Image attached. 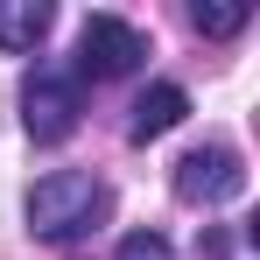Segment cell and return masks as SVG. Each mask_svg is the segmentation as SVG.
<instances>
[{"mask_svg":"<svg viewBox=\"0 0 260 260\" xmlns=\"http://www.w3.org/2000/svg\"><path fill=\"white\" fill-rule=\"evenodd\" d=\"M113 204V190L85 169H49L36 190H28V232L49 239V246H71V239H85L91 225L106 218Z\"/></svg>","mask_w":260,"mask_h":260,"instance_id":"obj_1","label":"cell"},{"mask_svg":"<svg viewBox=\"0 0 260 260\" xmlns=\"http://www.w3.org/2000/svg\"><path fill=\"white\" fill-rule=\"evenodd\" d=\"M78 113H85L78 71L71 63H36V78L21 85V127H28V141H43V148L71 141L78 134Z\"/></svg>","mask_w":260,"mask_h":260,"instance_id":"obj_2","label":"cell"},{"mask_svg":"<svg viewBox=\"0 0 260 260\" xmlns=\"http://www.w3.org/2000/svg\"><path fill=\"white\" fill-rule=\"evenodd\" d=\"M141 56H148V43H141V28L134 21H120V14H91L85 28H78V85H106V78H127V71H141Z\"/></svg>","mask_w":260,"mask_h":260,"instance_id":"obj_3","label":"cell"},{"mask_svg":"<svg viewBox=\"0 0 260 260\" xmlns=\"http://www.w3.org/2000/svg\"><path fill=\"white\" fill-rule=\"evenodd\" d=\"M246 190V162L232 155V148H190L183 162H176V197L183 204H232Z\"/></svg>","mask_w":260,"mask_h":260,"instance_id":"obj_4","label":"cell"},{"mask_svg":"<svg viewBox=\"0 0 260 260\" xmlns=\"http://www.w3.org/2000/svg\"><path fill=\"white\" fill-rule=\"evenodd\" d=\"M190 120V91L183 85H148L134 99V120H127V141H162L169 127Z\"/></svg>","mask_w":260,"mask_h":260,"instance_id":"obj_5","label":"cell"},{"mask_svg":"<svg viewBox=\"0 0 260 260\" xmlns=\"http://www.w3.org/2000/svg\"><path fill=\"white\" fill-rule=\"evenodd\" d=\"M49 21H56L49 0H0V49H7V56H28V49L49 36Z\"/></svg>","mask_w":260,"mask_h":260,"instance_id":"obj_6","label":"cell"},{"mask_svg":"<svg viewBox=\"0 0 260 260\" xmlns=\"http://www.w3.org/2000/svg\"><path fill=\"white\" fill-rule=\"evenodd\" d=\"M246 21H253L246 0H197V7H190V28H197V36H239Z\"/></svg>","mask_w":260,"mask_h":260,"instance_id":"obj_7","label":"cell"},{"mask_svg":"<svg viewBox=\"0 0 260 260\" xmlns=\"http://www.w3.org/2000/svg\"><path fill=\"white\" fill-rule=\"evenodd\" d=\"M113 260H176V246L162 239V232H127V239H120V253H113Z\"/></svg>","mask_w":260,"mask_h":260,"instance_id":"obj_8","label":"cell"}]
</instances>
